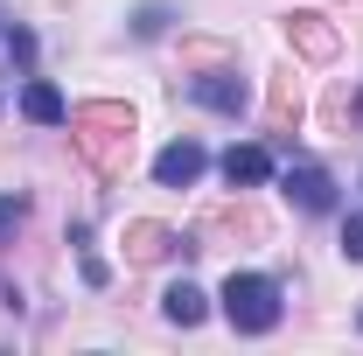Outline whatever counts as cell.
<instances>
[{
	"mask_svg": "<svg viewBox=\"0 0 363 356\" xmlns=\"http://www.w3.org/2000/svg\"><path fill=\"white\" fill-rule=\"evenodd\" d=\"M286 196H294L308 217H328V210H335V175L315 168V161H294V168H286Z\"/></svg>",
	"mask_w": 363,
	"mask_h": 356,
	"instance_id": "7",
	"label": "cell"
},
{
	"mask_svg": "<svg viewBox=\"0 0 363 356\" xmlns=\"http://www.w3.org/2000/svg\"><path fill=\"white\" fill-rule=\"evenodd\" d=\"M342 259L363 266V210H350V223H342Z\"/></svg>",
	"mask_w": 363,
	"mask_h": 356,
	"instance_id": "13",
	"label": "cell"
},
{
	"mask_svg": "<svg viewBox=\"0 0 363 356\" xmlns=\"http://www.w3.org/2000/svg\"><path fill=\"white\" fill-rule=\"evenodd\" d=\"M182 252H203V245H189L182 230H168V223H126V259L133 266H161V259H182Z\"/></svg>",
	"mask_w": 363,
	"mask_h": 356,
	"instance_id": "4",
	"label": "cell"
},
{
	"mask_svg": "<svg viewBox=\"0 0 363 356\" xmlns=\"http://www.w3.org/2000/svg\"><path fill=\"white\" fill-rule=\"evenodd\" d=\"M161 28H168V0H147V7L133 14V35H140V43H154Z\"/></svg>",
	"mask_w": 363,
	"mask_h": 356,
	"instance_id": "12",
	"label": "cell"
},
{
	"mask_svg": "<svg viewBox=\"0 0 363 356\" xmlns=\"http://www.w3.org/2000/svg\"><path fill=\"white\" fill-rule=\"evenodd\" d=\"M224 182L230 189H259V182H272V147H259V140H245V147H224Z\"/></svg>",
	"mask_w": 363,
	"mask_h": 356,
	"instance_id": "9",
	"label": "cell"
},
{
	"mask_svg": "<svg viewBox=\"0 0 363 356\" xmlns=\"http://www.w3.org/2000/svg\"><path fill=\"white\" fill-rule=\"evenodd\" d=\"M217 301H224V321L238 335H272L279 328V279H266V272H230Z\"/></svg>",
	"mask_w": 363,
	"mask_h": 356,
	"instance_id": "2",
	"label": "cell"
},
{
	"mask_svg": "<svg viewBox=\"0 0 363 356\" xmlns=\"http://www.w3.org/2000/svg\"><path fill=\"white\" fill-rule=\"evenodd\" d=\"M21 112H28L35 126H63V119H70L63 91H56V84H43V77H28V91H21Z\"/></svg>",
	"mask_w": 363,
	"mask_h": 356,
	"instance_id": "11",
	"label": "cell"
},
{
	"mask_svg": "<svg viewBox=\"0 0 363 356\" xmlns=\"http://www.w3.org/2000/svg\"><path fill=\"white\" fill-rule=\"evenodd\" d=\"M182 91H189L196 105H210V112H230V119L245 112V77H238L230 63H217V70H203V77H189Z\"/></svg>",
	"mask_w": 363,
	"mask_h": 356,
	"instance_id": "5",
	"label": "cell"
},
{
	"mask_svg": "<svg viewBox=\"0 0 363 356\" xmlns=\"http://www.w3.org/2000/svg\"><path fill=\"white\" fill-rule=\"evenodd\" d=\"M357 328H363V314H357Z\"/></svg>",
	"mask_w": 363,
	"mask_h": 356,
	"instance_id": "16",
	"label": "cell"
},
{
	"mask_svg": "<svg viewBox=\"0 0 363 356\" xmlns=\"http://www.w3.org/2000/svg\"><path fill=\"white\" fill-rule=\"evenodd\" d=\"M279 28H286V49H294V56H308V63H335V49H342L335 21H328V14H315V7L279 14Z\"/></svg>",
	"mask_w": 363,
	"mask_h": 356,
	"instance_id": "3",
	"label": "cell"
},
{
	"mask_svg": "<svg viewBox=\"0 0 363 356\" xmlns=\"http://www.w3.org/2000/svg\"><path fill=\"white\" fill-rule=\"evenodd\" d=\"M21 217H28V203H21V196H0V230H14Z\"/></svg>",
	"mask_w": 363,
	"mask_h": 356,
	"instance_id": "15",
	"label": "cell"
},
{
	"mask_svg": "<svg viewBox=\"0 0 363 356\" xmlns=\"http://www.w3.org/2000/svg\"><path fill=\"white\" fill-rule=\"evenodd\" d=\"M7 56H14V63H35V35H28V28H14V35H7Z\"/></svg>",
	"mask_w": 363,
	"mask_h": 356,
	"instance_id": "14",
	"label": "cell"
},
{
	"mask_svg": "<svg viewBox=\"0 0 363 356\" xmlns=\"http://www.w3.org/2000/svg\"><path fill=\"white\" fill-rule=\"evenodd\" d=\"M301 84H294V63H279L272 70V91H266V126H272V140H294V126H301Z\"/></svg>",
	"mask_w": 363,
	"mask_h": 356,
	"instance_id": "6",
	"label": "cell"
},
{
	"mask_svg": "<svg viewBox=\"0 0 363 356\" xmlns=\"http://www.w3.org/2000/svg\"><path fill=\"white\" fill-rule=\"evenodd\" d=\"M63 126H70V147L84 154V168L98 182L126 175V154H133V105L126 98H84Z\"/></svg>",
	"mask_w": 363,
	"mask_h": 356,
	"instance_id": "1",
	"label": "cell"
},
{
	"mask_svg": "<svg viewBox=\"0 0 363 356\" xmlns=\"http://www.w3.org/2000/svg\"><path fill=\"white\" fill-rule=\"evenodd\" d=\"M161 314H168V321H175V328H196V321H203V314H210V294H203V287H196V279H175V287H168V294H161Z\"/></svg>",
	"mask_w": 363,
	"mask_h": 356,
	"instance_id": "10",
	"label": "cell"
},
{
	"mask_svg": "<svg viewBox=\"0 0 363 356\" xmlns=\"http://www.w3.org/2000/svg\"><path fill=\"white\" fill-rule=\"evenodd\" d=\"M203 168H210V154H203L196 140H168V147L154 154V182H161V189H189Z\"/></svg>",
	"mask_w": 363,
	"mask_h": 356,
	"instance_id": "8",
	"label": "cell"
}]
</instances>
